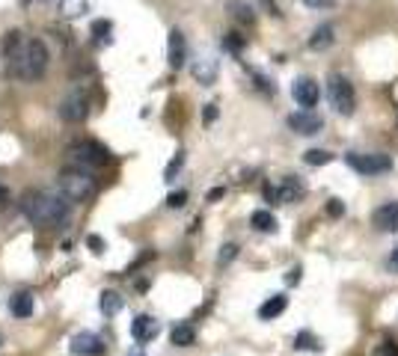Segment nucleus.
<instances>
[{
  "label": "nucleus",
  "instance_id": "f257e3e1",
  "mask_svg": "<svg viewBox=\"0 0 398 356\" xmlns=\"http://www.w3.org/2000/svg\"><path fill=\"white\" fill-rule=\"evenodd\" d=\"M21 214L33 226H60L69 220V199L62 193H45V190H27L21 196Z\"/></svg>",
  "mask_w": 398,
  "mask_h": 356
},
{
  "label": "nucleus",
  "instance_id": "f03ea898",
  "mask_svg": "<svg viewBox=\"0 0 398 356\" xmlns=\"http://www.w3.org/2000/svg\"><path fill=\"white\" fill-rule=\"evenodd\" d=\"M48 62H51V54H48L45 42H42V39H27V45H24V51H21L15 69L9 71V75H15V78L27 80V83H36V80L45 78Z\"/></svg>",
  "mask_w": 398,
  "mask_h": 356
},
{
  "label": "nucleus",
  "instance_id": "7ed1b4c3",
  "mask_svg": "<svg viewBox=\"0 0 398 356\" xmlns=\"http://www.w3.org/2000/svg\"><path fill=\"white\" fill-rule=\"evenodd\" d=\"M57 187L69 202H89L98 190L96 178H92L87 170H80V166H75V170H62L57 175Z\"/></svg>",
  "mask_w": 398,
  "mask_h": 356
},
{
  "label": "nucleus",
  "instance_id": "20e7f679",
  "mask_svg": "<svg viewBox=\"0 0 398 356\" xmlns=\"http://www.w3.org/2000/svg\"><path fill=\"white\" fill-rule=\"evenodd\" d=\"M327 98L333 104V110L342 113V116H351L354 107H357V96H354V87L345 75H330L327 78Z\"/></svg>",
  "mask_w": 398,
  "mask_h": 356
},
{
  "label": "nucleus",
  "instance_id": "39448f33",
  "mask_svg": "<svg viewBox=\"0 0 398 356\" xmlns=\"http://www.w3.org/2000/svg\"><path fill=\"white\" fill-rule=\"evenodd\" d=\"M69 158L80 163V170H98V166L110 163V152L96 140H80L69 149Z\"/></svg>",
  "mask_w": 398,
  "mask_h": 356
},
{
  "label": "nucleus",
  "instance_id": "423d86ee",
  "mask_svg": "<svg viewBox=\"0 0 398 356\" xmlns=\"http://www.w3.org/2000/svg\"><path fill=\"white\" fill-rule=\"evenodd\" d=\"M345 163L351 170H357L360 175H381V172H390L392 170V161L386 154H357V152H348L345 154Z\"/></svg>",
  "mask_w": 398,
  "mask_h": 356
},
{
  "label": "nucleus",
  "instance_id": "0eeeda50",
  "mask_svg": "<svg viewBox=\"0 0 398 356\" xmlns=\"http://www.w3.org/2000/svg\"><path fill=\"white\" fill-rule=\"evenodd\" d=\"M57 113H60L62 122H71V125L83 122V119L89 116V98H87V92L75 89L71 96H66V98H62V104L57 107Z\"/></svg>",
  "mask_w": 398,
  "mask_h": 356
},
{
  "label": "nucleus",
  "instance_id": "6e6552de",
  "mask_svg": "<svg viewBox=\"0 0 398 356\" xmlns=\"http://www.w3.org/2000/svg\"><path fill=\"white\" fill-rule=\"evenodd\" d=\"M303 193H306V187H303L295 175H288L279 187H270V184L265 187V196L270 199V202H297Z\"/></svg>",
  "mask_w": 398,
  "mask_h": 356
},
{
  "label": "nucleus",
  "instance_id": "1a4fd4ad",
  "mask_svg": "<svg viewBox=\"0 0 398 356\" xmlns=\"http://www.w3.org/2000/svg\"><path fill=\"white\" fill-rule=\"evenodd\" d=\"M288 128L295 134H303V137H312V134H318L324 128V119L312 110H297L288 116Z\"/></svg>",
  "mask_w": 398,
  "mask_h": 356
},
{
  "label": "nucleus",
  "instance_id": "9d476101",
  "mask_svg": "<svg viewBox=\"0 0 398 356\" xmlns=\"http://www.w3.org/2000/svg\"><path fill=\"white\" fill-rule=\"evenodd\" d=\"M291 96H295V101L300 104L303 110H309V107H315V104H318L321 89H318V83L312 78H297L295 87H291Z\"/></svg>",
  "mask_w": 398,
  "mask_h": 356
},
{
  "label": "nucleus",
  "instance_id": "9b49d317",
  "mask_svg": "<svg viewBox=\"0 0 398 356\" xmlns=\"http://www.w3.org/2000/svg\"><path fill=\"white\" fill-rule=\"evenodd\" d=\"M71 353H80V356H101L107 350V344L104 339H98L96 332H78V336H71Z\"/></svg>",
  "mask_w": 398,
  "mask_h": 356
},
{
  "label": "nucleus",
  "instance_id": "f8f14e48",
  "mask_svg": "<svg viewBox=\"0 0 398 356\" xmlns=\"http://www.w3.org/2000/svg\"><path fill=\"white\" fill-rule=\"evenodd\" d=\"M187 60V42L182 30H170V39H166V62L170 69H182Z\"/></svg>",
  "mask_w": 398,
  "mask_h": 356
},
{
  "label": "nucleus",
  "instance_id": "ddd939ff",
  "mask_svg": "<svg viewBox=\"0 0 398 356\" xmlns=\"http://www.w3.org/2000/svg\"><path fill=\"white\" fill-rule=\"evenodd\" d=\"M217 71H220V62L214 57H199L193 60V66H191V75L196 83H202V87H211V83L217 80Z\"/></svg>",
  "mask_w": 398,
  "mask_h": 356
},
{
  "label": "nucleus",
  "instance_id": "4468645a",
  "mask_svg": "<svg viewBox=\"0 0 398 356\" xmlns=\"http://www.w3.org/2000/svg\"><path fill=\"white\" fill-rule=\"evenodd\" d=\"M24 45H27V39L21 36V30H9V33L3 36V60H6L9 71L15 69V62L21 57V51H24Z\"/></svg>",
  "mask_w": 398,
  "mask_h": 356
},
{
  "label": "nucleus",
  "instance_id": "2eb2a0df",
  "mask_svg": "<svg viewBox=\"0 0 398 356\" xmlns=\"http://www.w3.org/2000/svg\"><path fill=\"white\" fill-rule=\"evenodd\" d=\"M372 223L381 229V232H395L398 229V202H383L381 208H374Z\"/></svg>",
  "mask_w": 398,
  "mask_h": 356
},
{
  "label": "nucleus",
  "instance_id": "dca6fc26",
  "mask_svg": "<svg viewBox=\"0 0 398 356\" xmlns=\"http://www.w3.org/2000/svg\"><path fill=\"white\" fill-rule=\"evenodd\" d=\"M158 332H161V323L155 321L152 315H137L131 321V336L137 341H152Z\"/></svg>",
  "mask_w": 398,
  "mask_h": 356
},
{
  "label": "nucleus",
  "instance_id": "f3484780",
  "mask_svg": "<svg viewBox=\"0 0 398 356\" xmlns=\"http://www.w3.org/2000/svg\"><path fill=\"white\" fill-rule=\"evenodd\" d=\"M33 309H36V300L30 291H18V294L9 300V312H12L15 318H30L33 315Z\"/></svg>",
  "mask_w": 398,
  "mask_h": 356
},
{
  "label": "nucleus",
  "instance_id": "a211bd4d",
  "mask_svg": "<svg viewBox=\"0 0 398 356\" xmlns=\"http://www.w3.org/2000/svg\"><path fill=\"white\" fill-rule=\"evenodd\" d=\"M286 306H288V297H286V294H274L270 300L261 303L259 318H261V321H274L277 315H282V312H286Z\"/></svg>",
  "mask_w": 398,
  "mask_h": 356
},
{
  "label": "nucleus",
  "instance_id": "6ab92c4d",
  "mask_svg": "<svg viewBox=\"0 0 398 356\" xmlns=\"http://www.w3.org/2000/svg\"><path fill=\"white\" fill-rule=\"evenodd\" d=\"M98 306H101L104 315L113 318V315H119V312H122V306H125V297L119 294V291H101Z\"/></svg>",
  "mask_w": 398,
  "mask_h": 356
},
{
  "label": "nucleus",
  "instance_id": "aec40b11",
  "mask_svg": "<svg viewBox=\"0 0 398 356\" xmlns=\"http://www.w3.org/2000/svg\"><path fill=\"white\" fill-rule=\"evenodd\" d=\"M170 341L175 344V348H191V344L196 341V330L191 327V323H179V327H173Z\"/></svg>",
  "mask_w": 398,
  "mask_h": 356
},
{
  "label": "nucleus",
  "instance_id": "412c9836",
  "mask_svg": "<svg viewBox=\"0 0 398 356\" xmlns=\"http://www.w3.org/2000/svg\"><path fill=\"white\" fill-rule=\"evenodd\" d=\"M333 27L330 24H321V27H315V33H312V39H309V48L312 51H324V48H330L333 45Z\"/></svg>",
  "mask_w": 398,
  "mask_h": 356
},
{
  "label": "nucleus",
  "instance_id": "4be33fe9",
  "mask_svg": "<svg viewBox=\"0 0 398 356\" xmlns=\"http://www.w3.org/2000/svg\"><path fill=\"white\" fill-rule=\"evenodd\" d=\"M250 226L256 229V232H277V217L270 211H253L250 217Z\"/></svg>",
  "mask_w": 398,
  "mask_h": 356
},
{
  "label": "nucleus",
  "instance_id": "5701e85b",
  "mask_svg": "<svg viewBox=\"0 0 398 356\" xmlns=\"http://www.w3.org/2000/svg\"><path fill=\"white\" fill-rule=\"evenodd\" d=\"M229 12H232V18L241 21V24H253L256 21V12L247 3H241V0H232V3H229Z\"/></svg>",
  "mask_w": 398,
  "mask_h": 356
},
{
  "label": "nucleus",
  "instance_id": "b1692460",
  "mask_svg": "<svg viewBox=\"0 0 398 356\" xmlns=\"http://www.w3.org/2000/svg\"><path fill=\"white\" fill-rule=\"evenodd\" d=\"M60 12L66 18H78L87 12V0H60Z\"/></svg>",
  "mask_w": 398,
  "mask_h": 356
},
{
  "label": "nucleus",
  "instance_id": "393cba45",
  "mask_svg": "<svg viewBox=\"0 0 398 356\" xmlns=\"http://www.w3.org/2000/svg\"><path fill=\"white\" fill-rule=\"evenodd\" d=\"M303 161H306L309 166H324V163H330V161H333V154H330V152H324V149H309L306 154H303Z\"/></svg>",
  "mask_w": 398,
  "mask_h": 356
},
{
  "label": "nucleus",
  "instance_id": "a878e982",
  "mask_svg": "<svg viewBox=\"0 0 398 356\" xmlns=\"http://www.w3.org/2000/svg\"><path fill=\"white\" fill-rule=\"evenodd\" d=\"M182 163H184V152H179V154H175V158H173V163L166 166V172H164V178H166V181H173V178H175V172L182 170Z\"/></svg>",
  "mask_w": 398,
  "mask_h": 356
},
{
  "label": "nucleus",
  "instance_id": "bb28decb",
  "mask_svg": "<svg viewBox=\"0 0 398 356\" xmlns=\"http://www.w3.org/2000/svg\"><path fill=\"white\" fill-rule=\"evenodd\" d=\"M238 256V247L235 244H226L223 249H220V256H217V261H220V265H229V261H232Z\"/></svg>",
  "mask_w": 398,
  "mask_h": 356
},
{
  "label": "nucleus",
  "instance_id": "cd10ccee",
  "mask_svg": "<svg viewBox=\"0 0 398 356\" xmlns=\"http://www.w3.org/2000/svg\"><path fill=\"white\" fill-rule=\"evenodd\" d=\"M295 348H303V350H318V344H315V339L309 336V332H300L297 336V344Z\"/></svg>",
  "mask_w": 398,
  "mask_h": 356
},
{
  "label": "nucleus",
  "instance_id": "c85d7f7f",
  "mask_svg": "<svg viewBox=\"0 0 398 356\" xmlns=\"http://www.w3.org/2000/svg\"><path fill=\"white\" fill-rule=\"evenodd\" d=\"M187 202V193L184 190H179V193H170V196H166V205H170V208H182Z\"/></svg>",
  "mask_w": 398,
  "mask_h": 356
},
{
  "label": "nucleus",
  "instance_id": "c756f323",
  "mask_svg": "<svg viewBox=\"0 0 398 356\" xmlns=\"http://www.w3.org/2000/svg\"><path fill=\"white\" fill-rule=\"evenodd\" d=\"M226 48L229 51H241V48H244V39H241L238 33H229L226 36Z\"/></svg>",
  "mask_w": 398,
  "mask_h": 356
},
{
  "label": "nucleus",
  "instance_id": "7c9ffc66",
  "mask_svg": "<svg viewBox=\"0 0 398 356\" xmlns=\"http://www.w3.org/2000/svg\"><path fill=\"white\" fill-rule=\"evenodd\" d=\"M87 244H89L92 253H101V249H104V240H101L98 235H89V238H87Z\"/></svg>",
  "mask_w": 398,
  "mask_h": 356
},
{
  "label": "nucleus",
  "instance_id": "2f4dec72",
  "mask_svg": "<svg viewBox=\"0 0 398 356\" xmlns=\"http://www.w3.org/2000/svg\"><path fill=\"white\" fill-rule=\"evenodd\" d=\"M202 119L211 125L214 119H217V104H205V113H202Z\"/></svg>",
  "mask_w": 398,
  "mask_h": 356
},
{
  "label": "nucleus",
  "instance_id": "473e14b6",
  "mask_svg": "<svg viewBox=\"0 0 398 356\" xmlns=\"http://www.w3.org/2000/svg\"><path fill=\"white\" fill-rule=\"evenodd\" d=\"M327 211H330V217H342V202H339V199H330Z\"/></svg>",
  "mask_w": 398,
  "mask_h": 356
},
{
  "label": "nucleus",
  "instance_id": "72a5a7b5",
  "mask_svg": "<svg viewBox=\"0 0 398 356\" xmlns=\"http://www.w3.org/2000/svg\"><path fill=\"white\" fill-rule=\"evenodd\" d=\"M92 33H110V21H96V24H92Z\"/></svg>",
  "mask_w": 398,
  "mask_h": 356
},
{
  "label": "nucleus",
  "instance_id": "f704fd0d",
  "mask_svg": "<svg viewBox=\"0 0 398 356\" xmlns=\"http://www.w3.org/2000/svg\"><path fill=\"white\" fill-rule=\"evenodd\" d=\"M386 267H390L392 274H398V247L392 249V256H390V261H386Z\"/></svg>",
  "mask_w": 398,
  "mask_h": 356
},
{
  "label": "nucleus",
  "instance_id": "c9c22d12",
  "mask_svg": "<svg viewBox=\"0 0 398 356\" xmlns=\"http://www.w3.org/2000/svg\"><path fill=\"white\" fill-rule=\"evenodd\" d=\"M297 279H300V267H291V270H288V276H286V282H288V285H295Z\"/></svg>",
  "mask_w": 398,
  "mask_h": 356
},
{
  "label": "nucleus",
  "instance_id": "e433bc0d",
  "mask_svg": "<svg viewBox=\"0 0 398 356\" xmlns=\"http://www.w3.org/2000/svg\"><path fill=\"white\" fill-rule=\"evenodd\" d=\"M306 6H312V9H324V6H330V0H303Z\"/></svg>",
  "mask_w": 398,
  "mask_h": 356
},
{
  "label": "nucleus",
  "instance_id": "4c0bfd02",
  "mask_svg": "<svg viewBox=\"0 0 398 356\" xmlns=\"http://www.w3.org/2000/svg\"><path fill=\"white\" fill-rule=\"evenodd\" d=\"M383 353H386V356H398V348H395L392 341H383Z\"/></svg>",
  "mask_w": 398,
  "mask_h": 356
},
{
  "label": "nucleus",
  "instance_id": "58836bf2",
  "mask_svg": "<svg viewBox=\"0 0 398 356\" xmlns=\"http://www.w3.org/2000/svg\"><path fill=\"white\" fill-rule=\"evenodd\" d=\"M261 3H265V9H268L270 15H279V9H277V3H274V0H261Z\"/></svg>",
  "mask_w": 398,
  "mask_h": 356
},
{
  "label": "nucleus",
  "instance_id": "ea45409f",
  "mask_svg": "<svg viewBox=\"0 0 398 356\" xmlns=\"http://www.w3.org/2000/svg\"><path fill=\"white\" fill-rule=\"evenodd\" d=\"M6 196H9V193H6V187H3V184H0V205H3V202H6Z\"/></svg>",
  "mask_w": 398,
  "mask_h": 356
}]
</instances>
